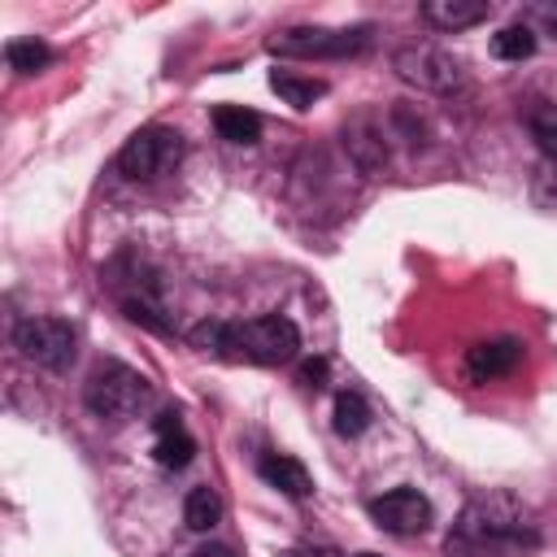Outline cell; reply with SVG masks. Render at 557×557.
<instances>
[{"label": "cell", "instance_id": "21", "mask_svg": "<svg viewBox=\"0 0 557 557\" xmlns=\"http://www.w3.org/2000/svg\"><path fill=\"white\" fill-rule=\"evenodd\" d=\"M191 557H235V553H231L226 544H200V548H196Z\"/></svg>", "mask_w": 557, "mask_h": 557}, {"label": "cell", "instance_id": "7", "mask_svg": "<svg viewBox=\"0 0 557 557\" xmlns=\"http://www.w3.org/2000/svg\"><path fill=\"white\" fill-rule=\"evenodd\" d=\"M13 344L26 361L44 366V370H65L74 361V348H78V335L65 318H26L17 322L13 331Z\"/></svg>", "mask_w": 557, "mask_h": 557}, {"label": "cell", "instance_id": "18", "mask_svg": "<svg viewBox=\"0 0 557 557\" xmlns=\"http://www.w3.org/2000/svg\"><path fill=\"white\" fill-rule=\"evenodd\" d=\"M535 52V30L531 26H505L492 35V57L496 61H527Z\"/></svg>", "mask_w": 557, "mask_h": 557}, {"label": "cell", "instance_id": "10", "mask_svg": "<svg viewBox=\"0 0 557 557\" xmlns=\"http://www.w3.org/2000/svg\"><path fill=\"white\" fill-rule=\"evenodd\" d=\"M152 457L165 470H183L196 457V440L187 435V426H183V418L174 409L157 413V422H152Z\"/></svg>", "mask_w": 557, "mask_h": 557}, {"label": "cell", "instance_id": "6", "mask_svg": "<svg viewBox=\"0 0 557 557\" xmlns=\"http://www.w3.org/2000/svg\"><path fill=\"white\" fill-rule=\"evenodd\" d=\"M392 70L400 83L418 87V91H431V96H448L466 83V70L453 52L435 48V44H405L392 52Z\"/></svg>", "mask_w": 557, "mask_h": 557}, {"label": "cell", "instance_id": "3", "mask_svg": "<svg viewBox=\"0 0 557 557\" xmlns=\"http://www.w3.org/2000/svg\"><path fill=\"white\" fill-rule=\"evenodd\" d=\"M148 400H152V383L122 361L96 366L91 379L83 383V405L104 422H131Z\"/></svg>", "mask_w": 557, "mask_h": 557}, {"label": "cell", "instance_id": "16", "mask_svg": "<svg viewBox=\"0 0 557 557\" xmlns=\"http://www.w3.org/2000/svg\"><path fill=\"white\" fill-rule=\"evenodd\" d=\"M183 522H187V531H200V535L213 531L222 522V496L213 487H191L183 500Z\"/></svg>", "mask_w": 557, "mask_h": 557}, {"label": "cell", "instance_id": "2", "mask_svg": "<svg viewBox=\"0 0 557 557\" xmlns=\"http://www.w3.org/2000/svg\"><path fill=\"white\" fill-rule=\"evenodd\" d=\"M187 339L200 352H213L222 361H252V366H283L300 348V331L283 313H261L248 322L209 318V322H196L187 331Z\"/></svg>", "mask_w": 557, "mask_h": 557}, {"label": "cell", "instance_id": "12", "mask_svg": "<svg viewBox=\"0 0 557 557\" xmlns=\"http://www.w3.org/2000/svg\"><path fill=\"white\" fill-rule=\"evenodd\" d=\"M257 470H261V479L270 483V487H278L283 496H309L313 492V479H309V470L296 461V457H287V453H265L261 461H257Z\"/></svg>", "mask_w": 557, "mask_h": 557}, {"label": "cell", "instance_id": "1", "mask_svg": "<svg viewBox=\"0 0 557 557\" xmlns=\"http://www.w3.org/2000/svg\"><path fill=\"white\" fill-rule=\"evenodd\" d=\"M540 548V527L531 509L509 492H487L466 500L457 513L444 557H527Z\"/></svg>", "mask_w": 557, "mask_h": 557}, {"label": "cell", "instance_id": "13", "mask_svg": "<svg viewBox=\"0 0 557 557\" xmlns=\"http://www.w3.org/2000/svg\"><path fill=\"white\" fill-rule=\"evenodd\" d=\"M344 144H348L352 161H357L366 174H374V170L387 161V144H383V131H379L370 117H357V122L344 131Z\"/></svg>", "mask_w": 557, "mask_h": 557}, {"label": "cell", "instance_id": "5", "mask_svg": "<svg viewBox=\"0 0 557 557\" xmlns=\"http://www.w3.org/2000/svg\"><path fill=\"white\" fill-rule=\"evenodd\" d=\"M183 161V135L170 131V126H144L135 131L122 152H117V170L131 178V183H157L165 178L174 165Z\"/></svg>", "mask_w": 557, "mask_h": 557}, {"label": "cell", "instance_id": "4", "mask_svg": "<svg viewBox=\"0 0 557 557\" xmlns=\"http://www.w3.org/2000/svg\"><path fill=\"white\" fill-rule=\"evenodd\" d=\"M274 57H313V61H339V57H361L370 48V26L352 30H331V26H287L274 30L265 44Z\"/></svg>", "mask_w": 557, "mask_h": 557}, {"label": "cell", "instance_id": "9", "mask_svg": "<svg viewBox=\"0 0 557 557\" xmlns=\"http://www.w3.org/2000/svg\"><path fill=\"white\" fill-rule=\"evenodd\" d=\"M518 361H522V339L500 335V339H483V344H474V348L466 352V374H470L474 383H487V379L509 374Z\"/></svg>", "mask_w": 557, "mask_h": 557}, {"label": "cell", "instance_id": "17", "mask_svg": "<svg viewBox=\"0 0 557 557\" xmlns=\"http://www.w3.org/2000/svg\"><path fill=\"white\" fill-rule=\"evenodd\" d=\"M366 426H370V405L357 392H339L335 396V435L357 440V435H366Z\"/></svg>", "mask_w": 557, "mask_h": 557}, {"label": "cell", "instance_id": "14", "mask_svg": "<svg viewBox=\"0 0 557 557\" xmlns=\"http://www.w3.org/2000/svg\"><path fill=\"white\" fill-rule=\"evenodd\" d=\"M213 131L226 144H257L261 139V117L244 104H218L213 109Z\"/></svg>", "mask_w": 557, "mask_h": 557}, {"label": "cell", "instance_id": "11", "mask_svg": "<svg viewBox=\"0 0 557 557\" xmlns=\"http://www.w3.org/2000/svg\"><path fill=\"white\" fill-rule=\"evenodd\" d=\"M487 13H492L487 0H426L422 4V22L435 30H470L487 22Z\"/></svg>", "mask_w": 557, "mask_h": 557}, {"label": "cell", "instance_id": "15", "mask_svg": "<svg viewBox=\"0 0 557 557\" xmlns=\"http://www.w3.org/2000/svg\"><path fill=\"white\" fill-rule=\"evenodd\" d=\"M270 87L283 96V104L292 109H313V100L326 96V83L322 78H305V74H292V70H270Z\"/></svg>", "mask_w": 557, "mask_h": 557}, {"label": "cell", "instance_id": "22", "mask_svg": "<svg viewBox=\"0 0 557 557\" xmlns=\"http://www.w3.org/2000/svg\"><path fill=\"white\" fill-rule=\"evenodd\" d=\"M278 557H335V553H300V548H287V553H278Z\"/></svg>", "mask_w": 557, "mask_h": 557}, {"label": "cell", "instance_id": "20", "mask_svg": "<svg viewBox=\"0 0 557 557\" xmlns=\"http://www.w3.org/2000/svg\"><path fill=\"white\" fill-rule=\"evenodd\" d=\"M300 383H305L309 392H322V387H326V357L305 361V366H300Z\"/></svg>", "mask_w": 557, "mask_h": 557}, {"label": "cell", "instance_id": "23", "mask_svg": "<svg viewBox=\"0 0 557 557\" xmlns=\"http://www.w3.org/2000/svg\"><path fill=\"white\" fill-rule=\"evenodd\" d=\"M357 557H383V553H357Z\"/></svg>", "mask_w": 557, "mask_h": 557}, {"label": "cell", "instance_id": "19", "mask_svg": "<svg viewBox=\"0 0 557 557\" xmlns=\"http://www.w3.org/2000/svg\"><path fill=\"white\" fill-rule=\"evenodd\" d=\"M4 57H9V70H17V74H39V70L52 61V48H48L44 39H9Z\"/></svg>", "mask_w": 557, "mask_h": 557}, {"label": "cell", "instance_id": "8", "mask_svg": "<svg viewBox=\"0 0 557 557\" xmlns=\"http://www.w3.org/2000/svg\"><path fill=\"white\" fill-rule=\"evenodd\" d=\"M366 509H370L374 527H383L387 535H422L431 527V518H435L431 500L422 492H413V487H392V492L374 496Z\"/></svg>", "mask_w": 557, "mask_h": 557}]
</instances>
